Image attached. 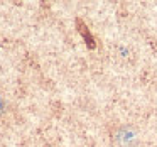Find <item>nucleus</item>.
I'll return each mask as SVG.
<instances>
[]
</instances>
